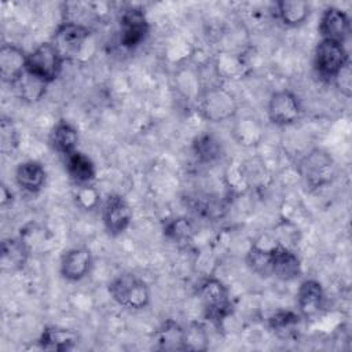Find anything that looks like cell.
Here are the masks:
<instances>
[{"label": "cell", "mask_w": 352, "mask_h": 352, "mask_svg": "<svg viewBox=\"0 0 352 352\" xmlns=\"http://www.w3.org/2000/svg\"><path fill=\"white\" fill-rule=\"evenodd\" d=\"M164 236L175 243L190 242L195 235V226L191 219L186 216H177L168 219L162 226Z\"/></svg>", "instance_id": "cell-26"}, {"label": "cell", "mask_w": 352, "mask_h": 352, "mask_svg": "<svg viewBox=\"0 0 352 352\" xmlns=\"http://www.w3.org/2000/svg\"><path fill=\"white\" fill-rule=\"evenodd\" d=\"M47 85L45 82H43L41 80L36 78L34 76L29 74L28 72L22 76V78L15 84V88L19 94V96L29 103H34L38 102L47 91Z\"/></svg>", "instance_id": "cell-28"}, {"label": "cell", "mask_w": 352, "mask_h": 352, "mask_svg": "<svg viewBox=\"0 0 352 352\" xmlns=\"http://www.w3.org/2000/svg\"><path fill=\"white\" fill-rule=\"evenodd\" d=\"M78 139V129L70 121L63 118L58 120L50 132V143L52 148L65 157L77 150Z\"/></svg>", "instance_id": "cell-22"}, {"label": "cell", "mask_w": 352, "mask_h": 352, "mask_svg": "<svg viewBox=\"0 0 352 352\" xmlns=\"http://www.w3.org/2000/svg\"><path fill=\"white\" fill-rule=\"evenodd\" d=\"M186 329L175 319H165L154 333L155 348L161 351H184Z\"/></svg>", "instance_id": "cell-21"}, {"label": "cell", "mask_w": 352, "mask_h": 352, "mask_svg": "<svg viewBox=\"0 0 352 352\" xmlns=\"http://www.w3.org/2000/svg\"><path fill=\"white\" fill-rule=\"evenodd\" d=\"M12 201H14L12 191L3 183L1 188H0V205H1V208H6V206L11 205Z\"/></svg>", "instance_id": "cell-33"}, {"label": "cell", "mask_w": 352, "mask_h": 352, "mask_svg": "<svg viewBox=\"0 0 352 352\" xmlns=\"http://www.w3.org/2000/svg\"><path fill=\"white\" fill-rule=\"evenodd\" d=\"M74 202L80 209L85 212L94 210L100 205V192L92 184L77 186L74 192Z\"/></svg>", "instance_id": "cell-30"}, {"label": "cell", "mask_w": 352, "mask_h": 352, "mask_svg": "<svg viewBox=\"0 0 352 352\" xmlns=\"http://www.w3.org/2000/svg\"><path fill=\"white\" fill-rule=\"evenodd\" d=\"M197 294L204 307L205 318L216 329H223L234 308L226 283L216 276H206L198 282Z\"/></svg>", "instance_id": "cell-1"}, {"label": "cell", "mask_w": 352, "mask_h": 352, "mask_svg": "<svg viewBox=\"0 0 352 352\" xmlns=\"http://www.w3.org/2000/svg\"><path fill=\"white\" fill-rule=\"evenodd\" d=\"M92 265V250L88 246H76L60 256L59 274L69 282H78L91 272Z\"/></svg>", "instance_id": "cell-12"}, {"label": "cell", "mask_w": 352, "mask_h": 352, "mask_svg": "<svg viewBox=\"0 0 352 352\" xmlns=\"http://www.w3.org/2000/svg\"><path fill=\"white\" fill-rule=\"evenodd\" d=\"M351 30L352 23L346 11L336 6H327L322 11L318 23V32L320 34V38L345 44V41L351 36Z\"/></svg>", "instance_id": "cell-11"}, {"label": "cell", "mask_w": 352, "mask_h": 352, "mask_svg": "<svg viewBox=\"0 0 352 352\" xmlns=\"http://www.w3.org/2000/svg\"><path fill=\"white\" fill-rule=\"evenodd\" d=\"M14 177L19 188L29 194H37L45 186L47 170L40 161L26 160L16 165Z\"/></svg>", "instance_id": "cell-18"}, {"label": "cell", "mask_w": 352, "mask_h": 352, "mask_svg": "<svg viewBox=\"0 0 352 352\" xmlns=\"http://www.w3.org/2000/svg\"><path fill=\"white\" fill-rule=\"evenodd\" d=\"M78 344V334L62 326H45L38 338L37 345L44 351H55V352H66L72 351Z\"/></svg>", "instance_id": "cell-17"}, {"label": "cell", "mask_w": 352, "mask_h": 352, "mask_svg": "<svg viewBox=\"0 0 352 352\" xmlns=\"http://www.w3.org/2000/svg\"><path fill=\"white\" fill-rule=\"evenodd\" d=\"M65 158L66 172L76 186H85L94 183L98 175V169L91 157L80 150H76Z\"/></svg>", "instance_id": "cell-20"}, {"label": "cell", "mask_w": 352, "mask_h": 352, "mask_svg": "<svg viewBox=\"0 0 352 352\" xmlns=\"http://www.w3.org/2000/svg\"><path fill=\"white\" fill-rule=\"evenodd\" d=\"M191 150L198 162L213 164L223 155V143L216 135L202 132L194 138Z\"/></svg>", "instance_id": "cell-24"}, {"label": "cell", "mask_w": 352, "mask_h": 352, "mask_svg": "<svg viewBox=\"0 0 352 352\" xmlns=\"http://www.w3.org/2000/svg\"><path fill=\"white\" fill-rule=\"evenodd\" d=\"M28 54L14 43H3L0 47V76L3 82L15 87L26 73Z\"/></svg>", "instance_id": "cell-14"}, {"label": "cell", "mask_w": 352, "mask_h": 352, "mask_svg": "<svg viewBox=\"0 0 352 352\" xmlns=\"http://www.w3.org/2000/svg\"><path fill=\"white\" fill-rule=\"evenodd\" d=\"M32 248L19 234L18 236H7L1 241L0 270L3 274H14L22 271L30 257Z\"/></svg>", "instance_id": "cell-13"}, {"label": "cell", "mask_w": 352, "mask_h": 352, "mask_svg": "<svg viewBox=\"0 0 352 352\" xmlns=\"http://www.w3.org/2000/svg\"><path fill=\"white\" fill-rule=\"evenodd\" d=\"M21 136L12 118L1 117L0 120V151L4 155H12L19 147Z\"/></svg>", "instance_id": "cell-29"}, {"label": "cell", "mask_w": 352, "mask_h": 352, "mask_svg": "<svg viewBox=\"0 0 352 352\" xmlns=\"http://www.w3.org/2000/svg\"><path fill=\"white\" fill-rule=\"evenodd\" d=\"M150 23L146 12L140 7H129L122 11L120 18L118 43L128 51L136 50L148 36Z\"/></svg>", "instance_id": "cell-10"}, {"label": "cell", "mask_w": 352, "mask_h": 352, "mask_svg": "<svg viewBox=\"0 0 352 352\" xmlns=\"http://www.w3.org/2000/svg\"><path fill=\"white\" fill-rule=\"evenodd\" d=\"M336 84V87L341 91V94L346 98L351 96L352 94V73H351V62L344 66L340 73L333 78V81Z\"/></svg>", "instance_id": "cell-32"}, {"label": "cell", "mask_w": 352, "mask_h": 352, "mask_svg": "<svg viewBox=\"0 0 352 352\" xmlns=\"http://www.w3.org/2000/svg\"><path fill=\"white\" fill-rule=\"evenodd\" d=\"M275 10L276 18L286 28H297L311 15V6L304 0H279Z\"/></svg>", "instance_id": "cell-23"}, {"label": "cell", "mask_w": 352, "mask_h": 352, "mask_svg": "<svg viewBox=\"0 0 352 352\" xmlns=\"http://www.w3.org/2000/svg\"><path fill=\"white\" fill-rule=\"evenodd\" d=\"M208 348V336L201 323H192L186 329L184 351H205Z\"/></svg>", "instance_id": "cell-31"}, {"label": "cell", "mask_w": 352, "mask_h": 352, "mask_svg": "<svg viewBox=\"0 0 352 352\" xmlns=\"http://www.w3.org/2000/svg\"><path fill=\"white\" fill-rule=\"evenodd\" d=\"M89 36L91 29L84 23L76 21H66L58 25L50 41L55 45V48L59 51L66 62L76 59L81 54Z\"/></svg>", "instance_id": "cell-6"}, {"label": "cell", "mask_w": 352, "mask_h": 352, "mask_svg": "<svg viewBox=\"0 0 352 352\" xmlns=\"http://www.w3.org/2000/svg\"><path fill=\"white\" fill-rule=\"evenodd\" d=\"M198 111L209 122L232 120L238 113L235 96L221 84L205 87L198 95Z\"/></svg>", "instance_id": "cell-3"}, {"label": "cell", "mask_w": 352, "mask_h": 352, "mask_svg": "<svg viewBox=\"0 0 352 352\" xmlns=\"http://www.w3.org/2000/svg\"><path fill=\"white\" fill-rule=\"evenodd\" d=\"M301 319L302 318L298 311L278 309L268 316L267 324L276 334H286L292 333L301 323Z\"/></svg>", "instance_id": "cell-27"}, {"label": "cell", "mask_w": 352, "mask_h": 352, "mask_svg": "<svg viewBox=\"0 0 352 352\" xmlns=\"http://www.w3.org/2000/svg\"><path fill=\"white\" fill-rule=\"evenodd\" d=\"M133 210L128 199L121 194H109L102 202V223L110 236L122 235L131 226Z\"/></svg>", "instance_id": "cell-8"}, {"label": "cell", "mask_w": 352, "mask_h": 352, "mask_svg": "<svg viewBox=\"0 0 352 352\" xmlns=\"http://www.w3.org/2000/svg\"><path fill=\"white\" fill-rule=\"evenodd\" d=\"M111 300L129 311L144 309L151 300L148 283L135 272H121L114 276L109 286Z\"/></svg>", "instance_id": "cell-2"}, {"label": "cell", "mask_w": 352, "mask_h": 352, "mask_svg": "<svg viewBox=\"0 0 352 352\" xmlns=\"http://www.w3.org/2000/svg\"><path fill=\"white\" fill-rule=\"evenodd\" d=\"M301 170L307 186L312 190L330 184L337 175L333 157L323 148L309 151L301 161Z\"/></svg>", "instance_id": "cell-7"}, {"label": "cell", "mask_w": 352, "mask_h": 352, "mask_svg": "<svg viewBox=\"0 0 352 352\" xmlns=\"http://www.w3.org/2000/svg\"><path fill=\"white\" fill-rule=\"evenodd\" d=\"M297 311L302 319L316 318L324 308L326 296L322 283L316 279H304L296 293Z\"/></svg>", "instance_id": "cell-15"}, {"label": "cell", "mask_w": 352, "mask_h": 352, "mask_svg": "<svg viewBox=\"0 0 352 352\" xmlns=\"http://www.w3.org/2000/svg\"><path fill=\"white\" fill-rule=\"evenodd\" d=\"M302 107L298 96L287 88L271 94L267 103L268 121L276 126H289L301 117Z\"/></svg>", "instance_id": "cell-9"}, {"label": "cell", "mask_w": 352, "mask_h": 352, "mask_svg": "<svg viewBox=\"0 0 352 352\" xmlns=\"http://www.w3.org/2000/svg\"><path fill=\"white\" fill-rule=\"evenodd\" d=\"M351 62L345 44L320 38L314 50V69L316 74L327 81L340 73Z\"/></svg>", "instance_id": "cell-5"}, {"label": "cell", "mask_w": 352, "mask_h": 352, "mask_svg": "<svg viewBox=\"0 0 352 352\" xmlns=\"http://www.w3.org/2000/svg\"><path fill=\"white\" fill-rule=\"evenodd\" d=\"M302 275L301 260L294 249L275 242L274 246V274L279 280L292 282Z\"/></svg>", "instance_id": "cell-16"}, {"label": "cell", "mask_w": 352, "mask_h": 352, "mask_svg": "<svg viewBox=\"0 0 352 352\" xmlns=\"http://www.w3.org/2000/svg\"><path fill=\"white\" fill-rule=\"evenodd\" d=\"M232 136L243 147L257 146L263 139L261 124L253 117H243L234 122Z\"/></svg>", "instance_id": "cell-25"}, {"label": "cell", "mask_w": 352, "mask_h": 352, "mask_svg": "<svg viewBox=\"0 0 352 352\" xmlns=\"http://www.w3.org/2000/svg\"><path fill=\"white\" fill-rule=\"evenodd\" d=\"M65 59L51 41L38 44L28 54L26 72L45 84L56 81L63 70Z\"/></svg>", "instance_id": "cell-4"}, {"label": "cell", "mask_w": 352, "mask_h": 352, "mask_svg": "<svg viewBox=\"0 0 352 352\" xmlns=\"http://www.w3.org/2000/svg\"><path fill=\"white\" fill-rule=\"evenodd\" d=\"M275 239L271 245H263L260 241H256L250 245L246 252L245 263L246 267L260 278H271L274 274V246Z\"/></svg>", "instance_id": "cell-19"}]
</instances>
